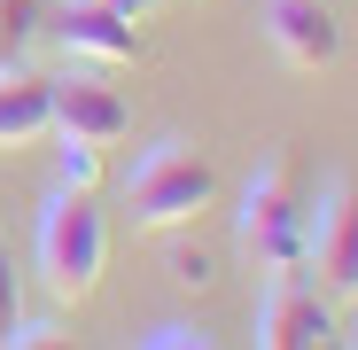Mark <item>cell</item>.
Segmentation results:
<instances>
[{
  "mask_svg": "<svg viewBox=\"0 0 358 350\" xmlns=\"http://www.w3.org/2000/svg\"><path fill=\"white\" fill-rule=\"evenodd\" d=\"M304 218H312V195H304V171H296L288 148H273L250 187H242V218H234V242L257 272H304Z\"/></svg>",
  "mask_w": 358,
  "mask_h": 350,
  "instance_id": "cell-1",
  "label": "cell"
},
{
  "mask_svg": "<svg viewBox=\"0 0 358 350\" xmlns=\"http://www.w3.org/2000/svg\"><path fill=\"white\" fill-rule=\"evenodd\" d=\"M101 265H109V218L94 203V187H63L55 180L47 210H39V272L63 304H86L101 288Z\"/></svg>",
  "mask_w": 358,
  "mask_h": 350,
  "instance_id": "cell-2",
  "label": "cell"
},
{
  "mask_svg": "<svg viewBox=\"0 0 358 350\" xmlns=\"http://www.w3.org/2000/svg\"><path fill=\"white\" fill-rule=\"evenodd\" d=\"M218 203V171L210 156H195L187 140H156L141 163H133V180H125V210L141 233H171V226H187Z\"/></svg>",
  "mask_w": 358,
  "mask_h": 350,
  "instance_id": "cell-3",
  "label": "cell"
},
{
  "mask_svg": "<svg viewBox=\"0 0 358 350\" xmlns=\"http://www.w3.org/2000/svg\"><path fill=\"white\" fill-rule=\"evenodd\" d=\"M304 272H320L327 296H358V187L327 180L304 218Z\"/></svg>",
  "mask_w": 358,
  "mask_h": 350,
  "instance_id": "cell-4",
  "label": "cell"
},
{
  "mask_svg": "<svg viewBox=\"0 0 358 350\" xmlns=\"http://www.w3.org/2000/svg\"><path fill=\"white\" fill-rule=\"evenodd\" d=\"M257 342L265 350H320L335 342V296L304 272H273L265 304H257Z\"/></svg>",
  "mask_w": 358,
  "mask_h": 350,
  "instance_id": "cell-5",
  "label": "cell"
},
{
  "mask_svg": "<svg viewBox=\"0 0 358 350\" xmlns=\"http://www.w3.org/2000/svg\"><path fill=\"white\" fill-rule=\"evenodd\" d=\"M55 133L63 140H94V148H117L133 133V101L117 94L101 71H71L55 78Z\"/></svg>",
  "mask_w": 358,
  "mask_h": 350,
  "instance_id": "cell-6",
  "label": "cell"
},
{
  "mask_svg": "<svg viewBox=\"0 0 358 350\" xmlns=\"http://www.w3.org/2000/svg\"><path fill=\"white\" fill-rule=\"evenodd\" d=\"M265 39L288 71H335L343 63V24L320 0H265Z\"/></svg>",
  "mask_w": 358,
  "mask_h": 350,
  "instance_id": "cell-7",
  "label": "cell"
},
{
  "mask_svg": "<svg viewBox=\"0 0 358 350\" xmlns=\"http://www.w3.org/2000/svg\"><path fill=\"white\" fill-rule=\"evenodd\" d=\"M63 47L86 54V63H141V24L101 8V0H63Z\"/></svg>",
  "mask_w": 358,
  "mask_h": 350,
  "instance_id": "cell-8",
  "label": "cell"
},
{
  "mask_svg": "<svg viewBox=\"0 0 358 350\" xmlns=\"http://www.w3.org/2000/svg\"><path fill=\"white\" fill-rule=\"evenodd\" d=\"M55 133V78L0 71V148H31Z\"/></svg>",
  "mask_w": 358,
  "mask_h": 350,
  "instance_id": "cell-9",
  "label": "cell"
},
{
  "mask_svg": "<svg viewBox=\"0 0 358 350\" xmlns=\"http://www.w3.org/2000/svg\"><path fill=\"white\" fill-rule=\"evenodd\" d=\"M141 342H148V350H210L218 335H210V327H187V319H164V327H148Z\"/></svg>",
  "mask_w": 358,
  "mask_h": 350,
  "instance_id": "cell-10",
  "label": "cell"
},
{
  "mask_svg": "<svg viewBox=\"0 0 358 350\" xmlns=\"http://www.w3.org/2000/svg\"><path fill=\"white\" fill-rule=\"evenodd\" d=\"M101 180V148L94 140H63V187H94Z\"/></svg>",
  "mask_w": 358,
  "mask_h": 350,
  "instance_id": "cell-11",
  "label": "cell"
},
{
  "mask_svg": "<svg viewBox=\"0 0 358 350\" xmlns=\"http://www.w3.org/2000/svg\"><path fill=\"white\" fill-rule=\"evenodd\" d=\"M24 16H31V0H0V63H8V47L24 39Z\"/></svg>",
  "mask_w": 358,
  "mask_h": 350,
  "instance_id": "cell-12",
  "label": "cell"
},
{
  "mask_svg": "<svg viewBox=\"0 0 358 350\" xmlns=\"http://www.w3.org/2000/svg\"><path fill=\"white\" fill-rule=\"evenodd\" d=\"M8 319H16V272H8V249H0V335H8Z\"/></svg>",
  "mask_w": 358,
  "mask_h": 350,
  "instance_id": "cell-13",
  "label": "cell"
},
{
  "mask_svg": "<svg viewBox=\"0 0 358 350\" xmlns=\"http://www.w3.org/2000/svg\"><path fill=\"white\" fill-rule=\"evenodd\" d=\"M171 280H187V288H203V280H210V265H203V257H171Z\"/></svg>",
  "mask_w": 358,
  "mask_h": 350,
  "instance_id": "cell-14",
  "label": "cell"
},
{
  "mask_svg": "<svg viewBox=\"0 0 358 350\" xmlns=\"http://www.w3.org/2000/svg\"><path fill=\"white\" fill-rule=\"evenodd\" d=\"M101 8H117V16H133V24H141V16H156V8H164V0H101Z\"/></svg>",
  "mask_w": 358,
  "mask_h": 350,
  "instance_id": "cell-15",
  "label": "cell"
}]
</instances>
